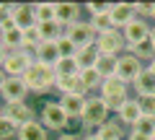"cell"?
<instances>
[{"label":"cell","mask_w":155,"mask_h":140,"mask_svg":"<svg viewBox=\"0 0 155 140\" xmlns=\"http://www.w3.org/2000/svg\"><path fill=\"white\" fill-rule=\"evenodd\" d=\"M132 88H134V96H153L155 94V73L150 67H145L137 75V80L132 83Z\"/></svg>","instance_id":"obj_18"},{"label":"cell","mask_w":155,"mask_h":140,"mask_svg":"<svg viewBox=\"0 0 155 140\" xmlns=\"http://www.w3.org/2000/svg\"><path fill=\"white\" fill-rule=\"evenodd\" d=\"M127 52H129V55H134V57H137L140 62H142V65H145V62L150 65V62L155 60V42H153V36H147L145 42H140V44L129 47Z\"/></svg>","instance_id":"obj_22"},{"label":"cell","mask_w":155,"mask_h":140,"mask_svg":"<svg viewBox=\"0 0 155 140\" xmlns=\"http://www.w3.org/2000/svg\"><path fill=\"white\" fill-rule=\"evenodd\" d=\"M85 101H88V96H78V94H67V96H60V107L65 109V114L72 119V122H80V117H83V109H85Z\"/></svg>","instance_id":"obj_14"},{"label":"cell","mask_w":155,"mask_h":140,"mask_svg":"<svg viewBox=\"0 0 155 140\" xmlns=\"http://www.w3.org/2000/svg\"><path fill=\"white\" fill-rule=\"evenodd\" d=\"M83 140H101V138L96 135V130H93V132H83Z\"/></svg>","instance_id":"obj_38"},{"label":"cell","mask_w":155,"mask_h":140,"mask_svg":"<svg viewBox=\"0 0 155 140\" xmlns=\"http://www.w3.org/2000/svg\"><path fill=\"white\" fill-rule=\"evenodd\" d=\"M96 47H98L101 55L106 57H122L127 52V42H124V34L119 29H111L106 34H98L96 36Z\"/></svg>","instance_id":"obj_4"},{"label":"cell","mask_w":155,"mask_h":140,"mask_svg":"<svg viewBox=\"0 0 155 140\" xmlns=\"http://www.w3.org/2000/svg\"><path fill=\"white\" fill-rule=\"evenodd\" d=\"M11 138H18V127L3 114L0 117V140H11Z\"/></svg>","instance_id":"obj_32"},{"label":"cell","mask_w":155,"mask_h":140,"mask_svg":"<svg viewBox=\"0 0 155 140\" xmlns=\"http://www.w3.org/2000/svg\"><path fill=\"white\" fill-rule=\"evenodd\" d=\"M13 21H16V26L21 29V31H26V29L36 26V13H34V5H13Z\"/></svg>","instance_id":"obj_17"},{"label":"cell","mask_w":155,"mask_h":140,"mask_svg":"<svg viewBox=\"0 0 155 140\" xmlns=\"http://www.w3.org/2000/svg\"><path fill=\"white\" fill-rule=\"evenodd\" d=\"M5 57H8V52H5V47L0 44V67H3V62H5Z\"/></svg>","instance_id":"obj_39"},{"label":"cell","mask_w":155,"mask_h":140,"mask_svg":"<svg viewBox=\"0 0 155 140\" xmlns=\"http://www.w3.org/2000/svg\"><path fill=\"white\" fill-rule=\"evenodd\" d=\"M150 36H153V42H155V26H153V31H150Z\"/></svg>","instance_id":"obj_44"},{"label":"cell","mask_w":155,"mask_h":140,"mask_svg":"<svg viewBox=\"0 0 155 140\" xmlns=\"http://www.w3.org/2000/svg\"><path fill=\"white\" fill-rule=\"evenodd\" d=\"M57 140H83V138H80V135H72V132H62Z\"/></svg>","instance_id":"obj_37"},{"label":"cell","mask_w":155,"mask_h":140,"mask_svg":"<svg viewBox=\"0 0 155 140\" xmlns=\"http://www.w3.org/2000/svg\"><path fill=\"white\" fill-rule=\"evenodd\" d=\"M109 107L104 104V99H101L98 94L88 96V101H85V109H83V117H80V125H83V132H93V130H98L104 122H109Z\"/></svg>","instance_id":"obj_2"},{"label":"cell","mask_w":155,"mask_h":140,"mask_svg":"<svg viewBox=\"0 0 155 140\" xmlns=\"http://www.w3.org/2000/svg\"><path fill=\"white\" fill-rule=\"evenodd\" d=\"M34 13H36V23H47V21H54V13H57V3H36V5H34Z\"/></svg>","instance_id":"obj_28"},{"label":"cell","mask_w":155,"mask_h":140,"mask_svg":"<svg viewBox=\"0 0 155 140\" xmlns=\"http://www.w3.org/2000/svg\"><path fill=\"white\" fill-rule=\"evenodd\" d=\"M129 88L132 86H127L122 78H106L104 80V86H101V91H98V96L101 99H129Z\"/></svg>","instance_id":"obj_12"},{"label":"cell","mask_w":155,"mask_h":140,"mask_svg":"<svg viewBox=\"0 0 155 140\" xmlns=\"http://www.w3.org/2000/svg\"><path fill=\"white\" fill-rule=\"evenodd\" d=\"M91 26H93L96 34H106V31L114 29V23H111V16H109V13H101V16L91 18Z\"/></svg>","instance_id":"obj_30"},{"label":"cell","mask_w":155,"mask_h":140,"mask_svg":"<svg viewBox=\"0 0 155 140\" xmlns=\"http://www.w3.org/2000/svg\"><path fill=\"white\" fill-rule=\"evenodd\" d=\"M80 80H83V86L88 88V94H98L101 86H104V78H101V73L96 70V67H91V70H80Z\"/></svg>","instance_id":"obj_23"},{"label":"cell","mask_w":155,"mask_h":140,"mask_svg":"<svg viewBox=\"0 0 155 140\" xmlns=\"http://www.w3.org/2000/svg\"><path fill=\"white\" fill-rule=\"evenodd\" d=\"M153 140H155V135H153Z\"/></svg>","instance_id":"obj_45"},{"label":"cell","mask_w":155,"mask_h":140,"mask_svg":"<svg viewBox=\"0 0 155 140\" xmlns=\"http://www.w3.org/2000/svg\"><path fill=\"white\" fill-rule=\"evenodd\" d=\"M111 23H114V29H119L122 31L127 23H132L134 18V3H111Z\"/></svg>","instance_id":"obj_11"},{"label":"cell","mask_w":155,"mask_h":140,"mask_svg":"<svg viewBox=\"0 0 155 140\" xmlns=\"http://www.w3.org/2000/svg\"><path fill=\"white\" fill-rule=\"evenodd\" d=\"M127 140H150V138H145V135H140V132H134V130H129V132H127Z\"/></svg>","instance_id":"obj_36"},{"label":"cell","mask_w":155,"mask_h":140,"mask_svg":"<svg viewBox=\"0 0 155 140\" xmlns=\"http://www.w3.org/2000/svg\"><path fill=\"white\" fill-rule=\"evenodd\" d=\"M140 117H142V109H140V101H137V96H132V99L124 104L119 112H116V119L124 125V127H129L132 130L134 125L140 122Z\"/></svg>","instance_id":"obj_15"},{"label":"cell","mask_w":155,"mask_h":140,"mask_svg":"<svg viewBox=\"0 0 155 140\" xmlns=\"http://www.w3.org/2000/svg\"><path fill=\"white\" fill-rule=\"evenodd\" d=\"M83 11H88L91 18H96V16H101V13H111V3H85Z\"/></svg>","instance_id":"obj_34"},{"label":"cell","mask_w":155,"mask_h":140,"mask_svg":"<svg viewBox=\"0 0 155 140\" xmlns=\"http://www.w3.org/2000/svg\"><path fill=\"white\" fill-rule=\"evenodd\" d=\"M150 31H153V26H150L147 21H142V18H134L132 23H127V26L122 29L124 42H127V50L134 47V44H140V42H145L150 36Z\"/></svg>","instance_id":"obj_10"},{"label":"cell","mask_w":155,"mask_h":140,"mask_svg":"<svg viewBox=\"0 0 155 140\" xmlns=\"http://www.w3.org/2000/svg\"><path fill=\"white\" fill-rule=\"evenodd\" d=\"M147 67H150V70H153V73H155V60H153V62H150V65H147Z\"/></svg>","instance_id":"obj_41"},{"label":"cell","mask_w":155,"mask_h":140,"mask_svg":"<svg viewBox=\"0 0 155 140\" xmlns=\"http://www.w3.org/2000/svg\"><path fill=\"white\" fill-rule=\"evenodd\" d=\"M80 11L83 8L78 3H57V13H54V21L60 23L62 29H70L72 23L80 21Z\"/></svg>","instance_id":"obj_13"},{"label":"cell","mask_w":155,"mask_h":140,"mask_svg":"<svg viewBox=\"0 0 155 140\" xmlns=\"http://www.w3.org/2000/svg\"><path fill=\"white\" fill-rule=\"evenodd\" d=\"M5 80H8V75L3 73V67H0V88H3V83H5Z\"/></svg>","instance_id":"obj_40"},{"label":"cell","mask_w":155,"mask_h":140,"mask_svg":"<svg viewBox=\"0 0 155 140\" xmlns=\"http://www.w3.org/2000/svg\"><path fill=\"white\" fill-rule=\"evenodd\" d=\"M39 122L44 125L47 130H54V132H65L70 127L72 119L65 114V109L60 107V101H47L44 107H41V114H39Z\"/></svg>","instance_id":"obj_3"},{"label":"cell","mask_w":155,"mask_h":140,"mask_svg":"<svg viewBox=\"0 0 155 140\" xmlns=\"http://www.w3.org/2000/svg\"><path fill=\"white\" fill-rule=\"evenodd\" d=\"M65 36H67L70 42H75L78 50H80V47L96 44V36H98V34L93 31L91 21H78V23H72L70 29H65Z\"/></svg>","instance_id":"obj_6"},{"label":"cell","mask_w":155,"mask_h":140,"mask_svg":"<svg viewBox=\"0 0 155 140\" xmlns=\"http://www.w3.org/2000/svg\"><path fill=\"white\" fill-rule=\"evenodd\" d=\"M31 65H34V55L31 52L16 50V52H8L5 62H3V73H5L8 78H23Z\"/></svg>","instance_id":"obj_5"},{"label":"cell","mask_w":155,"mask_h":140,"mask_svg":"<svg viewBox=\"0 0 155 140\" xmlns=\"http://www.w3.org/2000/svg\"><path fill=\"white\" fill-rule=\"evenodd\" d=\"M101 60V52L96 44H88V47H80L75 55V62L80 70H91V67H96V62Z\"/></svg>","instance_id":"obj_19"},{"label":"cell","mask_w":155,"mask_h":140,"mask_svg":"<svg viewBox=\"0 0 155 140\" xmlns=\"http://www.w3.org/2000/svg\"><path fill=\"white\" fill-rule=\"evenodd\" d=\"M31 94L28 86L23 83V78H8L0 88V99L3 104H18V101H26V96Z\"/></svg>","instance_id":"obj_8"},{"label":"cell","mask_w":155,"mask_h":140,"mask_svg":"<svg viewBox=\"0 0 155 140\" xmlns=\"http://www.w3.org/2000/svg\"><path fill=\"white\" fill-rule=\"evenodd\" d=\"M145 70V65L137 60L134 55H129V52H124L122 57H119V67H116V78H122L127 86H132L134 80H137V75Z\"/></svg>","instance_id":"obj_7"},{"label":"cell","mask_w":155,"mask_h":140,"mask_svg":"<svg viewBox=\"0 0 155 140\" xmlns=\"http://www.w3.org/2000/svg\"><path fill=\"white\" fill-rule=\"evenodd\" d=\"M0 44L5 47V52L21 50V44H23V31H21V29H11V31H5V34H3V39H0Z\"/></svg>","instance_id":"obj_26"},{"label":"cell","mask_w":155,"mask_h":140,"mask_svg":"<svg viewBox=\"0 0 155 140\" xmlns=\"http://www.w3.org/2000/svg\"><path fill=\"white\" fill-rule=\"evenodd\" d=\"M116 67H119V57H106V55H101V60L96 62V70L101 73V78H114L116 75Z\"/></svg>","instance_id":"obj_25"},{"label":"cell","mask_w":155,"mask_h":140,"mask_svg":"<svg viewBox=\"0 0 155 140\" xmlns=\"http://www.w3.org/2000/svg\"><path fill=\"white\" fill-rule=\"evenodd\" d=\"M39 26V31H41V39L44 42H57L62 36V34H65V29L60 26V23L57 21H47V23H36Z\"/></svg>","instance_id":"obj_27"},{"label":"cell","mask_w":155,"mask_h":140,"mask_svg":"<svg viewBox=\"0 0 155 140\" xmlns=\"http://www.w3.org/2000/svg\"><path fill=\"white\" fill-rule=\"evenodd\" d=\"M134 16L142 18V21H150L153 18V3H134Z\"/></svg>","instance_id":"obj_35"},{"label":"cell","mask_w":155,"mask_h":140,"mask_svg":"<svg viewBox=\"0 0 155 140\" xmlns=\"http://www.w3.org/2000/svg\"><path fill=\"white\" fill-rule=\"evenodd\" d=\"M54 73H57V78H72V75H80V67H78L75 57H62L54 65Z\"/></svg>","instance_id":"obj_24"},{"label":"cell","mask_w":155,"mask_h":140,"mask_svg":"<svg viewBox=\"0 0 155 140\" xmlns=\"http://www.w3.org/2000/svg\"><path fill=\"white\" fill-rule=\"evenodd\" d=\"M134 132H140V135H145V138H150V140H153V135H155V117H145V114H142V117H140V122L137 125H134Z\"/></svg>","instance_id":"obj_29"},{"label":"cell","mask_w":155,"mask_h":140,"mask_svg":"<svg viewBox=\"0 0 155 140\" xmlns=\"http://www.w3.org/2000/svg\"><path fill=\"white\" fill-rule=\"evenodd\" d=\"M150 21H155V3H153V18H150Z\"/></svg>","instance_id":"obj_43"},{"label":"cell","mask_w":155,"mask_h":140,"mask_svg":"<svg viewBox=\"0 0 155 140\" xmlns=\"http://www.w3.org/2000/svg\"><path fill=\"white\" fill-rule=\"evenodd\" d=\"M47 132H49V130L39 122V119H34V122L18 127V138L16 140H47Z\"/></svg>","instance_id":"obj_21"},{"label":"cell","mask_w":155,"mask_h":140,"mask_svg":"<svg viewBox=\"0 0 155 140\" xmlns=\"http://www.w3.org/2000/svg\"><path fill=\"white\" fill-rule=\"evenodd\" d=\"M140 109H142L145 117H155V94L153 96H137Z\"/></svg>","instance_id":"obj_33"},{"label":"cell","mask_w":155,"mask_h":140,"mask_svg":"<svg viewBox=\"0 0 155 140\" xmlns=\"http://www.w3.org/2000/svg\"><path fill=\"white\" fill-rule=\"evenodd\" d=\"M96 135H98L101 140H127L124 138V125L119 122V119H109V122H104L98 130H96Z\"/></svg>","instance_id":"obj_20"},{"label":"cell","mask_w":155,"mask_h":140,"mask_svg":"<svg viewBox=\"0 0 155 140\" xmlns=\"http://www.w3.org/2000/svg\"><path fill=\"white\" fill-rule=\"evenodd\" d=\"M23 83L28 86V91L36 96L41 94H49V91H54L57 86V73L52 65H41V62L34 60V65L26 70V75H23Z\"/></svg>","instance_id":"obj_1"},{"label":"cell","mask_w":155,"mask_h":140,"mask_svg":"<svg viewBox=\"0 0 155 140\" xmlns=\"http://www.w3.org/2000/svg\"><path fill=\"white\" fill-rule=\"evenodd\" d=\"M3 112H5V104H0V117H3Z\"/></svg>","instance_id":"obj_42"},{"label":"cell","mask_w":155,"mask_h":140,"mask_svg":"<svg viewBox=\"0 0 155 140\" xmlns=\"http://www.w3.org/2000/svg\"><path fill=\"white\" fill-rule=\"evenodd\" d=\"M57 50H60V60H62V57H75L78 55V44H75V42H70L65 34L57 39Z\"/></svg>","instance_id":"obj_31"},{"label":"cell","mask_w":155,"mask_h":140,"mask_svg":"<svg viewBox=\"0 0 155 140\" xmlns=\"http://www.w3.org/2000/svg\"><path fill=\"white\" fill-rule=\"evenodd\" d=\"M3 114H5V117L11 119L16 127H23V125L39 119L36 112H34V107H31V104H26V101H18V104H5V112H3Z\"/></svg>","instance_id":"obj_9"},{"label":"cell","mask_w":155,"mask_h":140,"mask_svg":"<svg viewBox=\"0 0 155 140\" xmlns=\"http://www.w3.org/2000/svg\"><path fill=\"white\" fill-rule=\"evenodd\" d=\"M34 60L41 62V65H52L54 67L60 62V50H57V42H41V44L34 50Z\"/></svg>","instance_id":"obj_16"}]
</instances>
